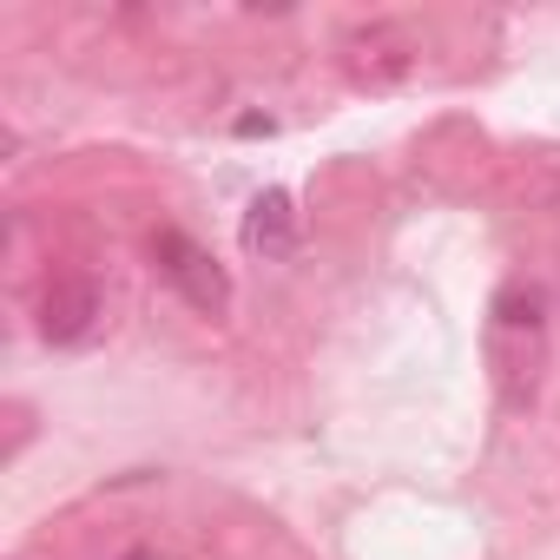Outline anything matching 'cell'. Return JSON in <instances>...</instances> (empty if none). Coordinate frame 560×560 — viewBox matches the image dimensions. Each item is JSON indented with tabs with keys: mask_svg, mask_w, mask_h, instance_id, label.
<instances>
[{
	"mask_svg": "<svg viewBox=\"0 0 560 560\" xmlns=\"http://www.w3.org/2000/svg\"><path fill=\"white\" fill-rule=\"evenodd\" d=\"M100 317H106V304H100V291L86 277H54L47 298H40V337L54 350H80L100 330Z\"/></svg>",
	"mask_w": 560,
	"mask_h": 560,
	"instance_id": "cell-3",
	"label": "cell"
},
{
	"mask_svg": "<svg viewBox=\"0 0 560 560\" xmlns=\"http://www.w3.org/2000/svg\"><path fill=\"white\" fill-rule=\"evenodd\" d=\"M152 257H159V270H165V284H172L191 311L218 317V311L231 304V277H224V264H218L198 237H185V231H159V237H152Z\"/></svg>",
	"mask_w": 560,
	"mask_h": 560,
	"instance_id": "cell-1",
	"label": "cell"
},
{
	"mask_svg": "<svg viewBox=\"0 0 560 560\" xmlns=\"http://www.w3.org/2000/svg\"><path fill=\"white\" fill-rule=\"evenodd\" d=\"M534 350H540V304L534 291H501L494 298V363H501V383H508V402H521V370L534 383Z\"/></svg>",
	"mask_w": 560,
	"mask_h": 560,
	"instance_id": "cell-2",
	"label": "cell"
},
{
	"mask_svg": "<svg viewBox=\"0 0 560 560\" xmlns=\"http://www.w3.org/2000/svg\"><path fill=\"white\" fill-rule=\"evenodd\" d=\"M244 250L250 257H291L298 250V211L284 191H257L244 211Z\"/></svg>",
	"mask_w": 560,
	"mask_h": 560,
	"instance_id": "cell-4",
	"label": "cell"
}]
</instances>
